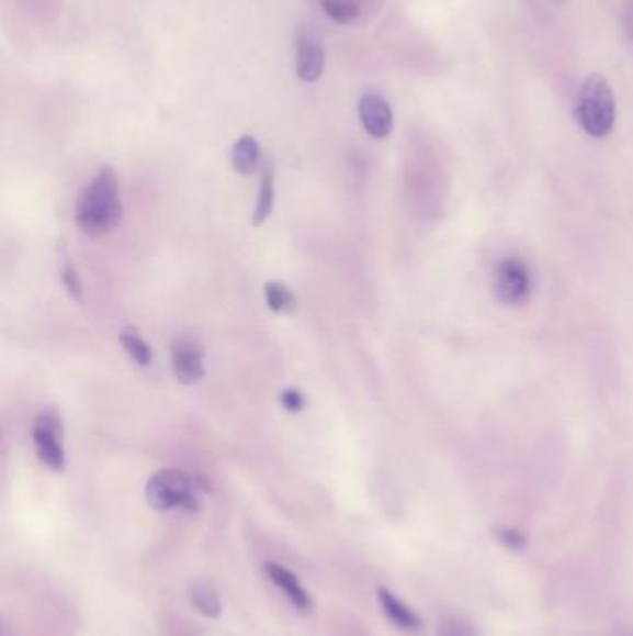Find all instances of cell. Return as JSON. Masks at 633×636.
<instances>
[{"mask_svg":"<svg viewBox=\"0 0 633 636\" xmlns=\"http://www.w3.org/2000/svg\"><path fill=\"white\" fill-rule=\"evenodd\" d=\"M121 214L120 181L114 168L104 164L79 196L75 220L88 237H101L120 224Z\"/></svg>","mask_w":633,"mask_h":636,"instance_id":"cell-1","label":"cell"},{"mask_svg":"<svg viewBox=\"0 0 633 636\" xmlns=\"http://www.w3.org/2000/svg\"><path fill=\"white\" fill-rule=\"evenodd\" d=\"M377 600H380L381 609L385 612L386 618L391 620L396 627L404 631L420 629L422 622L418 618L417 612L405 605L404 601H399L391 590L377 588Z\"/></svg>","mask_w":633,"mask_h":636,"instance_id":"cell-10","label":"cell"},{"mask_svg":"<svg viewBox=\"0 0 633 636\" xmlns=\"http://www.w3.org/2000/svg\"><path fill=\"white\" fill-rule=\"evenodd\" d=\"M326 53L318 43L303 40L297 45L296 74L303 82H316L324 74Z\"/></svg>","mask_w":633,"mask_h":636,"instance_id":"cell-9","label":"cell"},{"mask_svg":"<svg viewBox=\"0 0 633 636\" xmlns=\"http://www.w3.org/2000/svg\"><path fill=\"white\" fill-rule=\"evenodd\" d=\"M61 281H64L66 291L69 292V297H71L75 302H84V289H82L79 272H77V268L72 267L69 261L64 263V267H61Z\"/></svg>","mask_w":633,"mask_h":636,"instance_id":"cell-18","label":"cell"},{"mask_svg":"<svg viewBox=\"0 0 633 636\" xmlns=\"http://www.w3.org/2000/svg\"><path fill=\"white\" fill-rule=\"evenodd\" d=\"M437 636H479V631L471 620L463 618V616H450V618L442 620L437 629Z\"/></svg>","mask_w":633,"mask_h":636,"instance_id":"cell-17","label":"cell"},{"mask_svg":"<svg viewBox=\"0 0 633 636\" xmlns=\"http://www.w3.org/2000/svg\"><path fill=\"white\" fill-rule=\"evenodd\" d=\"M190 601L203 616H208V618H217L222 612V601L211 582H193L190 587Z\"/></svg>","mask_w":633,"mask_h":636,"instance_id":"cell-13","label":"cell"},{"mask_svg":"<svg viewBox=\"0 0 633 636\" xmlns=\"http://www.w3.org/2000/svg\"><path fill=\"white\" fill-rule=\"evenodd\" d=\"M320 7L327 18L338 25H350L361 12L353 0H320Z\"/></svg>","mask_w":633,"mask_h":636,"instance_id":"cell-16","label":"cell"},{"mask_svg":"<svg viewBox=\"0 0 633 636\" xmlns=\"http://www.w3.org/2000/svg\"><path fill=\"white\" fill-rule=\"evenodd\" d=\"M362 127L374 138L383 140L393 133L394 115L391 104L377 93H364L359 101Z\"/></svg>","mask_w":633,"mask_h":636,"instance_id":"cell-7","label":"cell"},{"mask_svg":"<svg viewBox=\"0 0 633 636\" xmlns=\"http://www.w3.org/2000/svg\"><path fill=\"white\" fill-rule=\"evenodd\" d=\"M576 115L581 129L595 138L611 133L615 125V98L602 75H591L581 86Z\"/></svg>","mask_w":633,"mask_h":636,"instance_id":"cell-2","label":"cell"},{"mask_svg":"<svg viewBox=\"0 0 633 636\" xmlns=\"http://www.w3.org/2000/svg\"><path fill=\"white\" fill-rule=\"evenodd\" d=\"M264 570L265 576L270 577V581L283 590L284 595L289 598L292 605L296 606L297 611L308 612L313 609V601H310L305 588L302 587V582L297 581V577L294 573H290L286 568H281V566L273 562L265 564Z\"/></svg>","mask_w":633,"mask_h":636,"instance_id":"cell-8","label":"cell"},{"mask_svg":"<svg viewBox=\"0 0 633 636\" xmlns=\"http://www.w3.org/2000/svg\"><path fill=\"white\" fill-rule=\"evenodd\" d=\"M121 345L128 354V358L133 359L134 364L149 365L152 361L151 346L147 345L142 337H139L136 330H123L120 335Z\"/></svg>","mask_w":633,"mask_h":636,"instance_id":"cell-15","label":"cell"},{"mask_svg":"<svg viewBox=\"0 0 633 636\" xmlns=\"http://www.w3.org/2000/svg\"><path fill=\"white\" fill-rule=\"evenodd\" d=\"M265 302L268 308L278 315H296L297 300L289 286L281 281H268L264 286Z\"/></svg>","mask_w":633,"mask_h":636,"instance_id":"cell-12","label":"cell"},{"mask_svg":"<svg viewBox=\"0 0 633 636\" xmlns=\"http://www.w3.org/2000/svg\"><path fill=\"white\" fill-rule=\"evenodd\" d=\"M32 442L43 466L61 473L66 469V449H64V423L56 410H43L32 426Z\"/></svg>","mask_w":633,"mask_h":636,"instance_id":"cell-4","label":"cell"},{"mask_svg":"<svg viewBox=\"0 0 633 636\" xmlns=\"http://www.w3.org/2000/svg\"><path fill=\"white\" fill-rule=\"evenodd\" d=\"M205 352L203 346L192 337H176L171 343V367L176 375L177 382L182 386H193L201 382L205 376Z\"/></svg>","mask_w":633,"mask_h":636,"instance_id":"cell-5","label":"cell"},{"mask_svg":"<svg viewBox=\"0 0 633 636\" xmlns=\"http://www.w3.org/2000/svg\"><path fill=\"white\" fill-rule=\"evenodd\" d=\"M622 23H624L628 36H630V40L633 42V0H630L626 8H624V13H622Z\"/></svg>","mask_w":633,"mask_h":636,"instance_id":"cell-21","label":"cell"},{"mask_svg":"<svg viewBox=\"0 0 633 636\" xmlns=\"http://www.w3.org/2000/svg\"><path fill=\"white\" fill-rule=\"evenodd\" d=\"M496 292L501 302L519 305L530 298L531 274L520 259H506L496 272Z\"/></svg>","mask_w":633,"mask_h":636,"instance_id":"cell-6","label":"cell"},{"mask_svg":"<svg viewBox=\"0 0 633 636\" xmlns=\"http://www.w3.org/2000/svg\"><path fill=\"white\" fill-rule=\"evenodd\" d=\"M273 203H275V171L272 166H268L260 179L259 201L255 207L253 225L259 227L264 224L268 216L272 214Z\"/></svg>","mask_w":633,"mask_h":636,"instance_id":"cell-14","label":"cell"},{"mask_svg":"<svg viewBox=\"0 0 633 636\" xmlns=\"http://www.w3.org/2000/svg\"><path fill=\"white\" fill-rule=\"evenodd\" d=\"M279 399H281L284 410H289V412H302L303 408H305V399H303V394L297 389H284V391H281Z\"/></svg>","mask_w":633,"mask_h":636,"instance_id":"cell-20","label":"cell"},{"mask_svg":"<svg viewBox=\"0 0 633 636\" xmlns=\"http://www.w3.org/2000/svg\"><path fill=\"white\" fill-rule=\"evenodd\" d=\"M260 158H262V152H260L259 142L253 136H249V134L241 136L236 142L235 147H233V153H230L233 168L241 176L253 174L259 168Z\"/></svg>","mask_w":633,"mask_h":636,"instance_id":"cell-11","label":"cell"},{"mask_svg":"<svg viewBox=\"0 0 633 636\" xmlns=\"http://www.w3.org/2000/svg\"><path fill=\"white\" fill-rule=\"evenodd\" d=\"M145 499L155 510H195L200 504L195 486L184 471L162 469L145 486Z\"/></svg>","mask_w":633,"mask_h":636,"instance_id":"cell-3","label":"cell"},{"mask_svg":"<svg viewBox=\"0 0 633 636\" xmlns=\"http://www.w3.org/2000/svg\"><path fill=\"white\" fill-rule=\"evenodd\" d=\"M496 536L500 539L501 546H506L509 551H524L525 546H528V539H525L524 534L517 531V528H498Z\"/></svg>","mask_w":633,"mask_h":636,"instance_id":"cell-19","label":"cell"}]
</instances>
